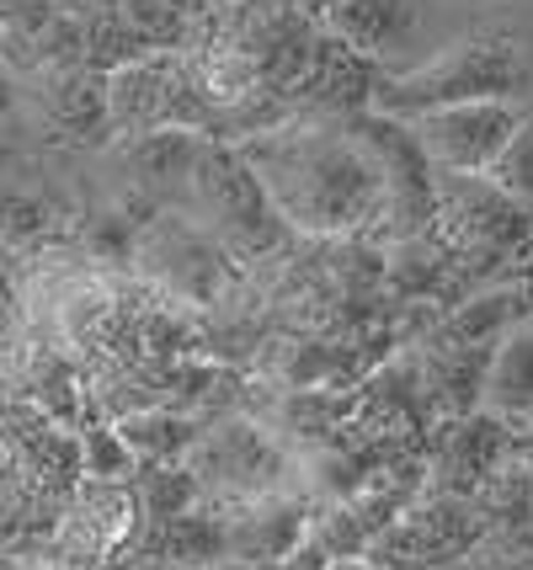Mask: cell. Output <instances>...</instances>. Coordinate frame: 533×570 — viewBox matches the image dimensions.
I'll return each mask as SVG.
<instances>
[{"mask_svg":"<svg viewBox=\"0 0 533 570\" xmlns=\"http://www.w3.org/2000/svg\"><path fill=\"white\" fill-rule=\"evenodd\" d=\"M523 112H529V101H458V107H437L427 118H416L411 134L432 160V171L491 176L496 160L507 155Z\"/></svg>","mask_w":533,"mask_h":570,"instance_id":"obj_3","label":"cell"},{"mask_svg":"<svg viewBox=\"0 0 533 570\" xmlns=\"http://www.w3.org/2000/svg\"><path fill=\"white\" fill-rule=\"evenodd\" d=\"M330 570H379L374 560H330Z\"/></svg>","mask_w":533,"mask_h":570,"instance_id":"obj_26","label":"cell"},{"mask_svg":"<svg viewBox=\"0 0 533 570\" xmlns=\"http://www.w3.org/2000/svg\"><path fill=\"white\" fill-rule=\"evenodd\" d=\"M80 464H86V480H102V485H118L139 470V459L128 453L118 426H86L80 432Z\"/></svg>","mask_w":533,"mask_h":570,"instance_id":"obj_19","label":"cell"},{"mask_svg":"<svg viewBox=\"0 0 533 570\" xmlns=\"http://www.w3.org/2000/svg\"><path fill=\"white\" fill-rule=\"evenodd\" d=\"M379 570H401V566H379Z\"/></svg>","mask_w":533,"mask_h":570,"instance_id":"obj_29","label":"cell"},{"mask_svg":"<svg viewBox=\"0 0 533 570\" xmlns=\"http://www.w3.org/2000/svg\"><path fill=\"white\" fill-rule=\"evenodd\" d=\"M187 464L204 480V491L208 485H225L229 497H246V501L273 497V480L283 470L273 438L256 432L251 422H225V426H214V432H204Z\"/></svg>","mask_w":533,"mask_h":570,"instance_id":"obj_5","label":"cell"},{"mask_svg":"<svg viewBox=\"0 0 533 570\" xmlns=\"http://www.w3.org/2000/svg\"><path fill=\"white\" fill-rule=\"evenodd\" d=\"M502 422H533V315L512 325L491 352V373H485V405Z\"/></svg>","mask_w":533,"mask_h":570,"instance_id":"obj_11","label":"cell"},{"mask_svg":"<svg viewBox=\"0 0 533 570\" xmlns=\"http://www.w3.org/2000/svg\"><path fill=\"white\" fill-rule=\"evenodd\" d=\"M214 570H278V566H251V560H219Z\"/></svg>","mask_w":533,"mask_h":570,"instance_id":"obj_25","label":"cell"},{"mask_svg":"<svg viewBox=\"0 0 533 570\" xmlns=\"http://www.w3.org/2000/svg\"><path fill=\"white\" fill-rule=\"evenodd\" d=\"M278 570H330V554L315 544V539H305V544L294 549V554H288Z\"/></svg>","mask_w":533,"mask_h":570,"instance_id":"obj_22","label":"cell"},{"mask_svg":"<svg viewBox=\"0 0 533 570\" xmlns=\"http://www.w3.org/2000/svg\"><path fill=\"white\" fill-rule=\"evenodd\" d=\"M491 352L496 347H464V342H432L422 379H427V405L443 411V422L475 416L485 405V373H491Z\"/></svg>","mask_w":533,"mask_h":570,"instance_id":"obj_10","label":"cell"},{"mask_svg":"<svg viewBox=\"0 0 533 570\" xmlns=\"http://www.w3.org/2000/svg\"><path fill=\"white\" fill-rule=\"evenodd\" d=\"M294 17H309V22H326V11L336 6V0H283Z\"/></svg>","mask_w":533,"mask_h":570,"instance_id":"obj_24","label":"cell"},{"mask_svg":"<svg viewBox=\"0 0 533 570\" xmlns=\"http://www.w3.org/2000/svg\"><path fill=\"white\" fill-rule=\"evenodd\" d=\"M155 560H171L177 570H214L225 560V518L187 512L177 522L155 528Z\"/></svg>","mask_w":533,"mask_h":570,"instance_id":"obj_15","label":"cell"},{"mask_svg":"<svg viewBox=\"0 0 533 570\" xmlns=\"http://www.w3.org/2000/svg\"><path fill=\"white\" fill-rule=\"evenodd\" d=\"M134 501H139V518L150 522V528H160V522H177L187 512H198L204 480L193 474V464H139Z\"/></svg>","mask_w":533,"mask_h":570,"instance_id":"obj_14","label":"cell"},{"mask_svg":"<svg viewBox=\"0 0 533 570\" xmlns=\"http://www.w3.org/2000/svg\"><path fill=\"white\" fill-rule=\"evenodd\" d=\"M481 501L470 497H427L411 501L401 518L384 528V539L374 544V566H401V570H427V566H448L458 554H470V544L481 539L485 528Z\"/></svg>","mask_w":533,"mask_h":570,"instance_id":"obj_4","label":"cell"},{"mask_svg":"<svg viewBox=\"0 0 533 570\" xmlns=\"http://www.w3.org/2000/svg\"><path fill=\"white\" fill-rule=\"evenodd\" d=\"M529 309V294L523 288H485V294H470L464 304H454V315L443 321V342H464V347H496L512 325H523Z\"/></svg>","mask_w":533,"mask_h":570,"instance_id":"obj_13","label":"cell"},{"mask_svg":"<svg viewBox=\"0 0 533 570\" xmlns=\"http://www.w3.org/2000/svg\"><path fill=\"white\" fill-rule=\"evenodd\" d=\"M309 539V507L299 497H256L225 518V560L283 566Z\"/></svg>","mask_w":533,"mask_h":570,"instance_id":"obj_6","label":"cell"},{"mask_svg":"<svg viewBox=\"0 0 533 570\" xmlns=\"http://www.w3.org/2000/svg\"><path fill=\"white\" fill-rule=\"evenodd\" d=\"M118 438L128 443V453L139 464H187L193 448L204 438V426L181 411H166V405H145V411H128L118 422Z\"/></svg>","mask_w":533,"mask_h":570,"instance_id":"obj_12","label":"cell"},{"mask_svg":"<svg viewBox=\"0 0 533 570\" xmlns=\"http://www.w3.org/2000/svg\"><path fill=\"white\" fill-rule=\"evenodd\" d=\"M53 203L49 193L27 187V181H11L0 176V246H32L53 229Z\"/></svg>","mask_w":533,"mask_h":570,"instance_id":"obj_17","label":"cell"},{"mask_svg":"<svg viewBox=\"0 0 533 570\" xmlns=\"http://www.w3.org/2000/svg\"><path fill=\"white\" fill-rule=\"evenodd\" d=\"M342 411H347L342 395H326V390H288V400H283V426L299 432V438H315V443L326 448V438L336 432V416H342Z\"/></svg>","mask_w":533,"mask_h":570,"instance_id":"obj_20","label":"cell"},{"mask_svg":"<svg viewBox=\"0 0 533 570\" xmlns=\"http://www.w3.org/2000/svg\"><path fill=\"white\" fill-rule=\"evenodd\" d=\"M65 17L59 0H0V49L11 53L17 65H38V49Z\"/></svg>","mask_w":533,"mask_h":570,"instance_id":"obj_16","label":"cell"},{"mask_svg":"<svg viewBox=\"0 0 533 570\" xmlns=\"http://www.w3.org/2000/svg\"><path fill=\"white\" fill-rule=\"evenodd\" d=\"M118 11L145 38L150 53H181V38H187V6L181 0H118Z\"/></svg>","mask_w":533,"mask_h":570,"instance_id":"obj_18","label":"cell"},{"mask_svg":"<svg viewBox=\"0 0 533 570\" xmlns=\"http://www.w3.org/2000/svg\"><path fill=\"white\" fill-rule=\"evenodd\" d=\"M507 453H512V432L491 411H475V416H458V422L443 426V470L458 474L454 497L485 491L496 474L507 470Z\"/></svg>","mask_w":533,"mask_h":570,"instance_id":"obj_9","label":"cell"},{"mask_svg":"<svg viewBox=\"0 0 533 570\" xmlns=\"http://www.w3.org/2000/svg\"><path fill=\"white\" fill-rule=\"evenodd\" d=\"M235 149L256 171L273 214L309 235H353L379 219L389 198L379 155L353 128V118L342 128H261Z\"/></svg>","mask_w":533,"mask_h":570,"instance_id":"obj_1","label":"cell"},{"mask_svg":"<svg viewBox=\"0 0 533 570\" xmlns=\"http://www.w3.org/2000/svg\"><path fill=\"white\" fill-rule=\"evenodd\" d=\"M43 118L49 128H59L65 139L76 145H97L112 134V107H107V75L91 70V65H76V70H49L43 75Z\"/></svg>","mask_w":533,"mask_h":570,"instance_id":"obj_8","label":"cell"},{"mask_svg":"<svg viewBox=\"0 0 533 570\" xmlns=\"http://www.w3.org/2000/svg\"><path fill=\"white\" fill-rule=\"evenodd\" d=\"M17 101H22V91H17V75H11V65H6V53H0V124L17 112Z\"/></svg>","mask_w":533,"mask_h":570,"instance_id":"obj_23","label":"cell"},{"mask_svg":"<svg viewBox=\"0 0 533 570\" xmlns=\"http://www.w3.org/2000/svg\"><path fill=\"white\" fill-rule=\"evenodd\" d=\"M353 53H363L368 65H384L406 49L422 27V0H336L320 22Z\"/></svg>","mask_w":533,"mask_h":570,"instance_id":"obj_7","label":"cell"},{"mask_svg":"<svg viewBox=\"0 0 533 570\" xmlns=\"http://www.w3.org/2000/svg\"><path fill=\"white\" fill-rule=\"evenodd\" d=\"M491 181H496L512 203H523L533 214V101H529V112H523V124H517V134H512L507 155L496 160Z\"/></svg>","mask_w":533,"mask_h":570,"instance_id":"obj_21","label":"cell"},{"mask_svg":"<svg viewBox=\"0 0 533 570\" xmlns=\"http://www.w3.org/2000/svg\"><path fill=\"white\" fill-rule=\"evenodd\" d=\"M458 101H533V43L517 27H470L464 38L443 43L422 65L389 70L368 112L416 124V118H427L437 107H458Z\"/></svg>","mask_w":533,"mask_h":570,"instance_id":"obj_2","label":"cell"},{"mask_svg":"<svg viewBox=\"0 0 533 570\" xmlns=\"http://www.w3.org/2000/svg\"><path fill=\"white\" fill-rule=\"evenodd\" d=\"M97 570H139V560H102Z\"/></svg>","mask_w":533,"mask_h":570,"instance_id":"obj_27","label":"cell"},{"mask_svg":"<svg viewBox=\"0 0 533 570\" xmlns=\"http://www.w3.org/2000/svg\"><path fill=\"white\" fill-rule=\"evenodd\" d=\"M529 470H533V432H529Z\"/></svg>","mask_w":533,"mask_h":570,"instance_id":"obj_28","label":"cell"}]
</instances>
